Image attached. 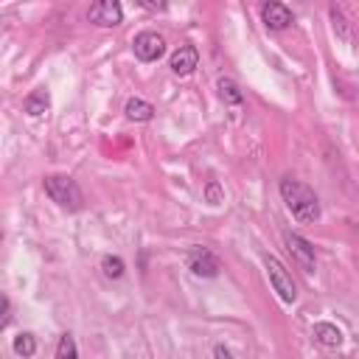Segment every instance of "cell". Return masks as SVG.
<instances>
[{"instance_id":"9","label":"cell","mask_w":359,"mask_h":359,"mask_svg":"<svg viewBox=\"0 0 359 359\" xmlns=\"http://www.w3.org/2000/svg\"><path fill=\"white\" fill-rule=\"evenodd\" d=\"M171 70L177 73V76H188V73H194V67L199 65V53H196V48L194 45H180L174 53H171Z\"/></svg>"},{"instance_id":"14","label":"cell","mask_w":359,"mask_h":359,"mask_svg":"<svg viewBox=\"0 0 359 359\" xmlns=\"http://www.w3.org/2000/svg\"><path fill=\"white\" fill-rule=\"evenodd\" d=\"M216 87H219V95H222V101L224 104H241L244 101V95H241V90H238V84L233 81V79H219L216 81Z\"/></svg>"},{"instance_id":"4","label":"cell","mask_w":359,"mask_h":359,"mask_svg":"<svg viewBox=\"0 0 359 359\" xmlns=\"http://www.w3.org/2000/svg\"><path fill=\"white\" fill-rule=\"evenodd\" d=\"M185 264H188V269H191L196 278H216L219 269H222L219 255H216L213 250H208V247H191Z\"/></svg>"},{"instance_id":"17","label":"cell","mask_w":359,"mask_h":359,"mask_svg":"<svg viewBox=\"0 0 359 359\" xmlns=\"http://www.w3.org/2000/svg\"><path fill=\"white\" fill-rule=\"evenodd\" d=\"M79 351H76V342H73V337L70 334H65L62 339H59V345H56V356L59 359H73Z\"/></svg>"},{"instance_id":"20","label":"cell","mask_w":359,"mask_h":359,"mask_svg":"<svg viewBox=\"0 0 359 359\" xmlns=\"http://www.w3.org/2000/svg\"><path fill=\"white\" fill-rule=\"evenodd\" d=\"M8 320H11V303H8V297H3V317H0V328H6V325H8Z\"/></svg>"},{"instance_id":"2","label":"cell","mask_w":359,"mask_h":359,"mask_svg":"<svg viewBox=\"0 0 359 359\" xmlns=\"http://www.w3.org/2000/svg\"><path fill=\"white\" fill-rule=\"evenodd\" d=\"M45 194L65 210H81V205H84V194H81L79 182L67 174H48L45 177Z\"/></svg>"},{"instance_id":"12","label":"cell","mask_w":359,"mask_h":359,"mask_svg":"<svg viewBox=\"0 0 359 359\" xmlns=\"http://www.w3.org/2000/svg\"><path fill=\"white\" fill-rule=\"evenodd\" d=\"M314 339L325 348H337V345H342V331L334 323H317L314 325Z\"/></svg>"},{"instance_id":"13","label":"cell","mask_w":359,"mask_h":359,"mask_svg":"<svg viewBox=\"0 0 359 359\" xmlns=\"http://www.w3.org/2000/svg\"><path fill=\"white\" fill-rule=\"evenodd\" d=\"M22 109H25L28 115H42V112H48V109H50V95H48V90H34L31 95H25Z\"/></svg>"},{"instance_id":"21","label":"cell","mask_w":359,"mask_h":359,"mask_svg":"<svg viewBox=\"0 0 359 359\" xmlns=\"http://www.w3.org/2000/svg\"><path fill=\"white\" fill-rule=\"evenodd\" d=\"M213 356H224V359H230V351L219 345V348H213Z\"/></svg>"},{"instance_id":"15","label":"cell","mask_w":359,"mask_h":359,"mask_svg":"<svg viewBox=\"0 0 359 359\" xmlns=\"http://www.w3.org/2000/svg\"><path fill=\"white\" fill-rule=\"evenodd\" d=\"M14 353H17V356H34V353H36V339H34V334H17V337H14Z\"/></svg>"},{"instance_id":"16","label":"cell","mask_w":359,"mask_h":359,"mask_svg":"<svg viewBox=\"0 0 359 359\" xmlns=\"http://www.w3.org/2000/svg\"><path fill=\"white\" fill-rule=\"evenodd\" d=\"M101 269H104L107 278H121L126 266H123V261H121L118 255H104V258H101Z\"/></svg>"},{"instance_id":"6","label":"cell","mask_w":359,"mask_h":359,"mask_svg":"<svg viewBox=\"0 0 359 359\" xmlns=\"http://www.w3.org/2000/svg\"><path fill=\"white\" fill-rule=\"evenodd\" d=\"M90 22L101 25V28H115L121 25L123 20V8H121V0H95L90 6Z\"/></svg>"},{"instance_id":"10","label":"cell","mask_w":359,"mask_h":359,"mask_svg":"<svg viewBox=\"0 0 359 359\" xmlns=\"http://www.w3.org/2000/svg\"><path fill=\"white\" fill-rule=\"evenodd\" d=\"M331 22H334V34L342 39V42H348V45H353L356 42V31H353V22L342 14V8H337V6H331Z\"/></svg>"},{"instance_id":"7","label":"cell","mask_w":359,"mask_h":359,"mask_svg":"<svg viewBox=\"0 0 359 359\" xmlns=\"http://www.w3.org/2000/svg\"><path fill=\"white\" fill-rule=\"evenodd\" d=\"M261 20H264L266 28L283 31V28L292 25V11H289L280 0H264V6H261Z\"/></svg>"},{"instance_id":"3","label":"cell","mask_w":359,"mask_h":359,"mask_svg":"<svg viewBox=\"0 0 359 359\" xmlns=\"http://www.w3.org/2000/svg\"><path fill=\"white\" fill-rule=\"evenodd\" d=\"M264 264H266V275H269V283H272V289L278 292V297H280L283 303H294V300H297V289H294V280H292V275L286 272V266H283L275 255H266Z\"/></svg>"},{"instance_id":"5","label":"cell","mask_w":359,"mask_h":359,"mask_svg":"<svg viewBox=\"0 0 359 359\" xmlns=\"http://www.w3.org/2000/svg\"><path fill=\"white\" fill-rule=\"evenodd\" d=\"M132 50H135V56L140 62H157L165 53V39L157 31H140L132 39Z\"/></svg>"},{"instance_id":"19","label":"cell","mask_w":359,"mask_h":359,"mask_svg":"<svg viewBox=\"0 0 359 359\" xmlns=\"http://www.w3.org/2000/svg\"><path fill=\"white\" fill-rule=\"evenodd\" d=\"M137 6H143L146 11H163L168 6V0H137Z\"/></svg>"},{"instance_id":"8","label":"cell","mask_w":359,"mask_h":359,"mask_svg":"<svg viewBox=\"0 0 359 359\" xmlns=\"http://www.w3.org/2000/svg\"><path fill=\"white\" fill-rule=\"evenodd\" d=\"M283 241H286V250L303 266V272H314V247L303 236H297V233H283Z\"/></svg>"},{"instance_id":"18","label":"cell","mask_w":359,"mask_h":359,"mask_svg":"<svg viewBox=\"0 0 359 359\" xmlns=\"http://www.w3.org/2000/svg\"><path fill=\"white\" fill-rule=\"evenodd\" d=\"M205 199H208L210 205H219V202L224 199V191H222V185H219L216 180H210V182L205 185Z\"/></svg>"},{"instance_id":"11","label":"cell","mask_w":359,"mask_h":359,"mask_svg":"<svg viewBox=\"0 0 359 359\" xmlns=\"http://www.w3.org/2000/svg\"><path fill=\"white\" fill-rule=\"evenodd\" d=\"M123 112H126L129 121H137V123H146V121L154 118V107L149 101H143V98H129L126 107H123Z\"/></svg>"},{"instance_id":"1","label":"cell","mask_w":359,"mask_h":359,"mask_svg":"<svg viewBox=\"0 0 359 359\" xmlns=\"http://www.w3.org/2000/svg\"><path fill=\"white\" fill-rule=\"evenodd\" d=\"M278 191H280V196H283L289 213H292L300 224H314V222L320 219V213H323V210H320V199H317V194H314L306 182L292 180V177H283L280 185H278Z\"/></svg>"}]
</instances>
